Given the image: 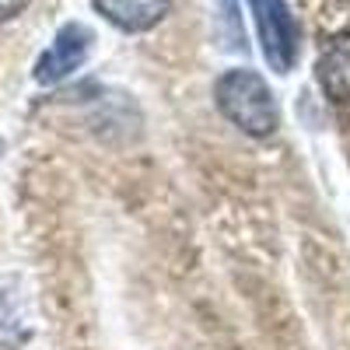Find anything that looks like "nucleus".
I'll list each match as a JSON object with an SVG mask.
<instances>
[{
  "mask_svg": "<svg viewBox=\"0 0 350 350\" xmlns=\"http://www.w3.org/2000/svg\"><path fill=\"white\" fill-rule=\"evenodd\" d=\"M214 102L249 137H270L280 126L277 98L256 70H224L214 84Z\"/></svg>",
  "mask_w": 350,
  "mask_h": 350,
  "instance_id": "1",
  "label": "nucleus"
},
{
  "mask_svg": "<svg viewBox=\"0 0 350 350\" xmlns=\"http://www.w3.org/2000/svg\"><path fill=\"white\" fill-rule=\"evenodd\" d=\"M256 32L262 42V56L270 60L277 74H291L298 56V21L291 14L287 0H249Z\"/></svg>",
  "mask_w": 350,
  "mask_h": 350,
  "instance_id": "2",
  "label": "nucleus"
},
{
  "mask_svg": "<svg viewBox=\"0 0 350 350\" xmlns=\"http://www.w3.org/2000/svg\"><path fill=\"white\" fill-rule=\"evenodd\" d=\"M92 28H84L77 21L64 25L60 32H56L53 46L39 56L36 64V81L39 84H60L64 77H70L74 70H81V64L88 60V53H92Z\"/></svg>",
  "mask_w": 350,
  "mask_h": 350,
  "instance_id": "3",
  "label": "nucleus"
},
{
  "mask_svg": "<svg viewBox=\"0 0 350 350\" xmlns=\"http://www.w3.org/2000/svg\"><path fill=\"white\" fill-rule=\"evenodd\" d=\"M315 81L329 102H350V32L329 36L319 49Z\"/></svg>",
  "mask_w": 350,
  "mask_h": 350,
  "instance_id": "4",
  "label": "nucleus"
},
{
  "mask_svg": "<svg viewBox=\"0 0 350 350\" xmlns=\"http://www.w3.org/2000/svg\"><path fill=\"white\" fill-rule=\"evenodd\" d=\"M95 11L123 32H148L172 11V0H92Z\"/></svg>",
  "mask_w": 350,
  "mask_h": 350,
  "instance_id": "5",
  "label": "nucleus"
},
{
  "mask_svg": "<svg viewBox=\"0 0 350 350\" xmlns=\"http://www.w3.org/2000/svg\"><path fill=\"white\" fill-rule=\"evenodd\" d=\"M221 4V11H224V21L231 25V49H239V46H245V39H242V25H239V0H217Z\"/></svg>",
  "mask_w": 350,
  "mask_h": 350,
  "instance_id": "6",
  "label": "nucleus"
},
{
  "mask_svg": "<svg viewBox=\"0 0 350 350\" xmlns=\"http://www.w3.org/2000/svg\"><path fill=\"white\" fill-rule=\"evenodd\" d=\"M28 8V0H0V21H11Z\"/></svg>",
  "mask_w": 350,
  "mask_h": 350,
  "instance_id": "7",
  "label": "nucleus"
}]
</instances>
